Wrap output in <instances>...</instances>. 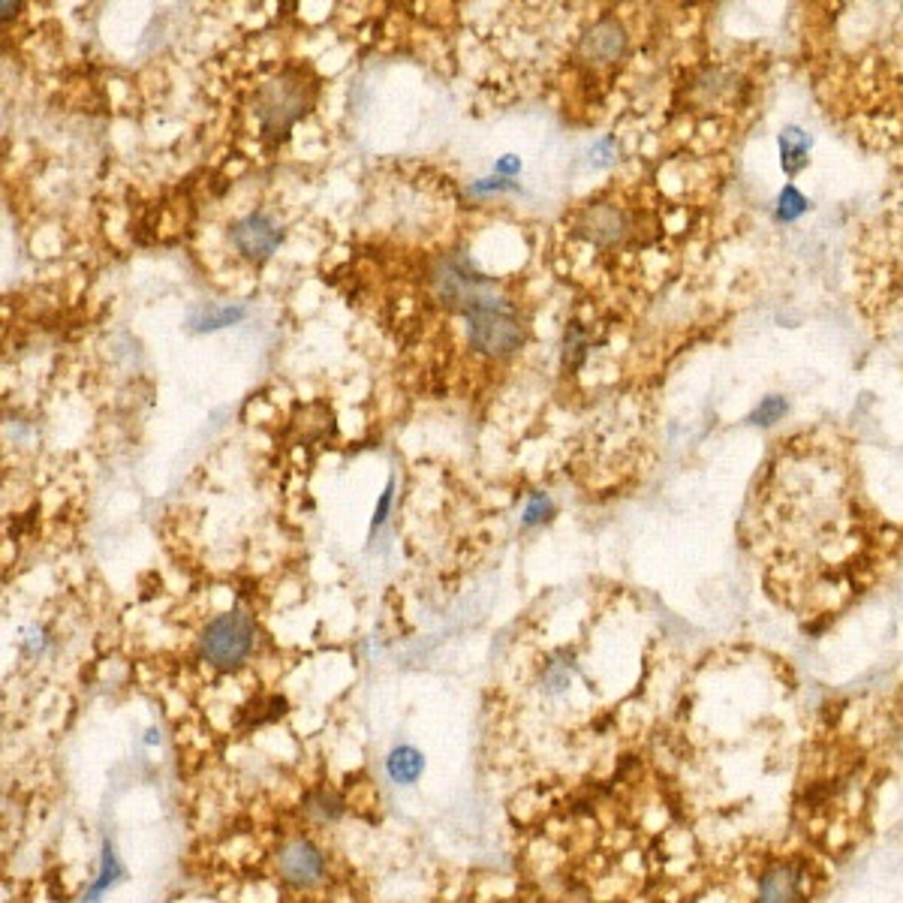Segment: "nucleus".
I'll use <instances>...</instances> for the list:
<instances>
[{
  "instance_id": "nucleus-1",
  "label": "nucleus",
  "mask_w": 903,
  "mask_h": 903,
  "mask_svg": "<svg viewBox=\"0 0 903 903\" xmlns=\"http://www.w3.org/2000/svg\"><path fill=\"white\" fill-rule=\"evenodd\" d=\"M313 85L304 82L301 73H283L259 87L253 108L266 136H287V129L311 108Z\"/></svg>"
},
{
  "instance_id": "nucleus-2",
  "label": "nucleus",
  "mask_w": 903,
  "mask_h": 903,
  "mask_svg": "<svg viewBox=\"0 0 903 903\" xmlns=\"http://www.w3.org/2000/svg\"><path fill=\"white\" fill-rule=\"evenodd\" d=\"M253 642H257V624L250 621V614L232 609V612L217 614L205 624L203 635H199V651H203L205 663H211L220 672H229V668L248 663V656L253 654Z\"/></svg>"
},
{
  "instance_id": "nucleus-3",
  "label": "nucleus",
  "mask_w": 903,
  "mask_h": 903,
  "mask_svg": "<svg viewBox=\"0 0 903 903\" xmlns=\"http://www.w3.org/2000/svg\"><path fill=\"white\" fill-rule=\"evenodd\" d=\"M467 338L479 353L509 355L525 341V325L506 301L491 299L467 313Z\"/></svg>"
},
{
  "instance_id": "nucleus-4",
  "label": "nucleus",
  "mask_w": 903,
  "mask_h": 903,
  "mask_svg": "<svg viewBox=\"0 0 903 903\" xmlns=\"http://www.w3.org/2000/svg\"><path fill=\"white\" fill-rule=\"evenodd\" d=\"M274 868H278L280 880L292 889H313L325 880L329 861H325L323 847L316 840L295 834L274 850Z\"/></svg>"
},
{
  "instance_id": "nucleus-5",
  "label": "nucleus",
  "mask_w": 903,
  "mask_h": 903,
  "mask_svg": "<svg viewBox=\"0 0 903 903\" xmlns=\"http://www.w3.org/2000/svg\"><path fill=\"white\" fill-rule=\"evenodd\" d=\"M437 287H440V299L455 308V311L470 313L474 308L485 304V301L495 299V287L491 280L476 274L474 266H467L461 259H449L443 266L440 278H437Z\"/></svg>"
},
{
  "instance_id": "nucleus-6",
  "label": "nucleus",
  "mask_w": 903,
  "mask_h": 903,
  "mask_svg": "<svg viewBox=\"0 0 903 903\" xmlns=\"http://www.w3.org/2000/svg\"><path fill=\"white\" fill-rule=\"evenodd\" d=\"M756 903H807V871L801 861H771L756 880Z\"/></svg>"
},
{
  "instance_id": "nucleus-7",
  "label": "nucleus",
  "mask_w": 903,
  "mask_h": 903,
  "mask_svg": "<svg viewBox=\"0 0 903 903\" xmlns=\"http://www.w3.org/2000/svg\"><path fill=\"white\" fill-rule=\"evenodd\" d=\"M229 238L238 253L250 262H266L283 241V229L269 215H248L229 226Z\"/></svg>"
},
{
  "instance_id": "nucleus-8",
  "label": "nucleus",
  "mask_w": 903,
  "mask_h": 903,
  "mask_svg": "<svg viewBox=\"0 0 903 903\" xmlns=\"http://www.w3.org/2000/svg\"><path fill=\"white\" fill-rule=\"evenodd\" d=\"M624 49L626 31L614 19H600L596 24H591L579 43L581 61H588L591 66H609L614 61H621Z\"/></svg>"
},
{
  "instance_id": "nucleus-9",
  "label": "nucleus",
  "mask_w": 903,
  "mask_h": 903,
  "mask_svg": "<svg viewBox=\"0 0 903 903\" xmlns=\"http://www.w3.org/2000/svg\"><path fill=\"white\" fill-rule=\"evenodd\" d=\"M579 236L588 238L591 245H600V248L617 245L626 236V215L614 205H593L581 217Z\"/></svg>"
},
{
  "instance_id": "nucleus-10",
  "label": "nucleus",
  "mask_w": 903,
  "mask_h": 903,
  "mask_svg": "<svg viewBox=\"0 0 903 903\" xmlns=\"http://www.w3.org/2000/svg\"><path fill=\"white\" fill-rule=\"evenodd\" d=\"M245 316H248V311L241 304H199V308L187 313V329L199 334L220 332V329L241 323Z\"/></svg>"
},
{
  "instance_id": "nucleus-11",
  "label": "nucleus",
  "mask_w": 903,
  "mask_h": 903,
  "mask_svg": "<svg viewBox=\"0 0 903 903\" xmlns=\"http://www.w3.org/2000/svg\"><path fill=\"white\" fill-rule=\"evenodd\" d=\"M386 775L392 783L413 786L425 775V756L413 744H398L386 756Z\"/></svg>"
},
{
  "instance_id": "nucleus-12",
  "label": "nucleus",
  "mask_w": 903,
  "mask_h": 903,
  "mask_svg": "<svg viewBox=\"0 0 903 903\" xmlns=\"http://www.w3.org/2000/svg\"><path fill=\"white\" fill-rule=\"evenodd\" d=\"M124 876H127V871H124V864H121L118 852H115V843H112V840H103L97 880L87 885V892H85V897H82V903H100V897H103L108 889H115V885H118Z\"/></svg>"
},
{
  "instance_id": "nucleus-13",
  "label": "nucleus",
  "mask_w": 903,
  "mask_h": 903,
  "mask_svg": "<svg viewBox=\"0 0 903 903\" xmlns=\"http://www.w3.org/2000/svg\"><path fill=\"white\" fill-rule=\"evenodd\" d=\"M301 810L320 822H338L346 813V805L341 792H334L332 786H313L301 798Z\"/></svg>"
},
{
  "instance_id": "nucleus-14",
  "label": "nucleus",
  "mask_w": 903,
  "mask_h": 903,
  "mask_svg": "<svg viewBox=\"0 0 903 903\" xmlns=\"http://www.w3.org/2000/svg\"><path fill=\"white\" fill-rule=\"evenodd\" d=\"M807 150H810V136L805 129L786 127L780 133V166L786 175H798L807 166Z\"/></svg>"
},
{
  "instance_id": "nucleus-15",
  "label": "nucleus",
  "mask_w": 903,
  "mask_h": 903,
  "mask_svg": "<svg viewBox=\"0 0 903 903\" xmlns=\"http://www.w3.org/2000/svg\"><path fill=\"white\" fill-rule=\"evenodd\" d=\"M807 208H810V203L798 194L792 184H786L780 196H777V217L780 220H798L801 215H807Z\"/></svg>"
},
{
  "instance_id": "nucleus-16",
  "label": "nucleus",
  "mask_w": 903,
  "mask_h": 903,
  "mask_svg": "<svg viewBox=\"0 0 903 903\" xmlns=\"http://www.w3.org/2000/svg\"><path fill=\"white\" fill-rule=\"evenodd\" d=\"M554 512H558V509H554V504H551L549 495H533L530 500H527L521 521H525V527H539V525H546V521H551Z\"/></svg>"
},
{
  "instance_id": "nucleus-17",
  "label": "nucleus",
  "mask_w": 903,
  "mask_h": 903,
  "mask_svg": "<svg viewBox=\"0 0 903 903\" xmlns=\"http://www.w3.org/2000/svg\"><path fill=\"white\" fill-rule=\"evenodd\" d=\"M786 413V401L780 398V395H771V398H765L759 407L752 409L750 422L752 425H775V422L783 419Z\"/></svg>"
},
{
  "instance_id": "nucleus-18",
  "label": "nucleus",
  "mask_w": 903,
  "mask_h": 903,
  "mask_svg": "<svg viewBox=\"0 0 903 903\" xmlns=\"http://www.w3.org/2000/svg\"><path fill=\"white\" fill-rule=\"evenodd\" d=\"M584 334H581L579 325H572L570 332H567V341H563V362H570V365H579L581 359H584Z\"/></svg>"
},
{
  "instance_id": "nucleus-19",
  "label": "nucleus",
  "mask_w": 903,
  "mask_h": 903,
  "mask_svg": "<svg viewBox=\"0 0 903 903\" xmlns=\"http://www.w3.org/2000/svg\"><path fill=\"white\" fill-rule=\"evenodd\" d=\"M392 495H395V482H392V479H388L386 491H383V495H380V504H376V509H374V518H371V537H374V533H376V530H380V527L386 525L388 512H392Z\"/></svg>"
},
{
  "instance_id": "nucleus-20",
  "label": "nucleus",
  "mask_w": 903,
  "mask_h": 903,
  "mask_svg": "<svg viewBox=\"0 0 903 903\" xmlns=\"http://www.w3.org/2000/svg\"><path fill=\"white\" fill-rule=\"evenodd\" d=\"M500 190H516V184L506 181V178H482V181L470 184V194H474V196L500 194Z\"/></svg>"
},
{
  "instance_id": "nucleus-21",
  "label": "nucleus",
  "mask_w": 903,
  "mask_h": 903,
  "mask_svg": "<svg viewBox=\"0 0 903 903\" xmlns=\"http://www.w3.org/2000/svg\"><path fill=\"white\" fill-rule=\"evenodd\" d=\"M495 173L497 178H512V175L521 173V160H518L516 154H504V157L495 163Z\"/></svg>"
},
{
  "instance_id": "nucleus-22",
  "label": "nucleus",
  "mask_w": 903,
  "mask_h": 903,
  "mask_svg": "<svg viewBox=\"0 0 903 903\" xmlns=\"http://www.w3.org/2000/svg\"><path fill=\"white\" fill-rule=\"evenodd\" d=\"M43 647H45L43 630H31V633H28V642H24V651L33 656V654H43Z\"/></svg>"
},
{
  "instance_id": "nucleus-23",
  "label": "nucleus",
  "mask_w": 903,
  "mask_h": 903,
  "mask_svg": "<svg viewBox=\"0 0 903 903\" xmlns=\"http://www.w3.org/2000/svg\"><path fill=\"white\" fill-rule=\"evenodd\" d=\"M0 10H3V22H10L12 15H15V12H19V3H10V0H7V3H3V7H0Z\"/></svg>"
},
{
  "instance_id": "nucleus-24",
  "label": "nucleus",
  "mask_w": 903,
  "mask_h": 903,
  "mask_svg": "<svg viewBox=\"0 0 903 903\" xmlns=\"http://www.w3.org/2000/svg\"><path fill=\"white\" fill-rule=\"evenodd\" d=\"M157 741H160V731L148 729V738H145V744H157Z\"/></svg>"
}]
</instances>
